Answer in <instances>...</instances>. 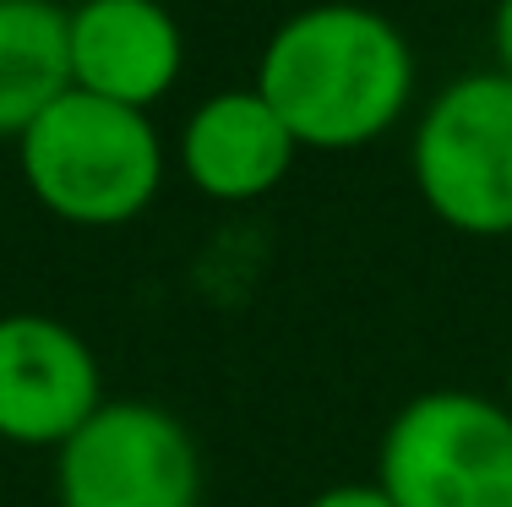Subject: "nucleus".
I'll use <instances>...</instances> for the list:
<instances>
[{
	"label": "nucleus",
	"instance_id": "nucleus-1",
	"mask_svg": "<svg viewBox=\"0 0 512 507\" xmlns=\"http://www.w3.org/2000/svg\"><path fill=\"white\" fill-rule=\"evenodd\" d=\"M256 93L300 148H365L404 120L414 99V50L393 17L327 0L273 28Z\"/></svg>",
	"mask_w": 512,
	"mask_h": 507
},
{
	"label": "nucleus",
	"instance_id": "nucleus-2",
	"mask_svg": "<svg viewBox=\"0 0 512 507\" xmlns=\"http://www.w3.org/2000/svg\"><path fill=\"white\" fill-rule=\"evenodd\" d=\"M17 164L39 208L82 229H115L148 213L164 186V142L148 110L71 88L17 137Z\"/></svg>",
	"mask_w": 512,
	"mask_h": 507
},
{
	"label": "nucleus",
	"instance_id": "nucleus-3",
	"mask_svg": "<svg viewBox=\"0 0 512 507\" xmlns=\"http://www.w3.org/2000/svg\"><path fill=\"white\" fill-rule=\"evenodd\" d=\"M393 507H512V415L463 388L409 398L376 458Z\"/></svg>",
	"mask_w": 512,
	"mask_h": 507
},
{
	"label": "nucleus",
	"instance_id": "nucleus-4",
	"mask_svg": "<svg viewBox=\"0 0 512 507\" xmlns=\"http://www.w3.org/2000/svg\"><path fill=\"white\" fill-rule=\"evenodd\" d=\"M414 186L458 235H512V77L447 82L414 126Z\"/></svg>",
	"mask_w": 512,
	"mask_h": 507
},
{
	"label": "nucleus",
	"instance_id": "nucleus-5",
	"mask_svg": "<svg viewBox=\"0 0 512 507\" xmlns=\"http://www.w3.org/2000/svg\"><path fill=\"white\" fill-rule=\"evenodd\" d=\"M60 507H197L202 458L169 409L126 398L99 404L93 420L60 448Z\"/></svg>",
	"mask_w": 512,
	"mask_h": 507
},
{
	"label": "nucleus",
	"instance_id": "nucleus-6",
	"mask_svg": "<svg viewBox=\"0 0 512 507\" xmlns=\"http://www.w3.org/2000/svg\"><path fill=\"white\" fill-rule=\"evenodd\" d=\"M104 404V377L82 333L39 311L0 317V442L66 448Z\"/></svg>",
	"mask_w": 512,
	"mask_h": 507
},
{
	"label": "nucleus",
	"instance_id": "nucleus-7",
	"mask_svg": "<svg viewBox=\"0 0 512 507\" xmlns=\"http://www.w3.org/2000/svg\"><path fill=\"white\" fill-rule=\"evenodd\" d=\"M71 17V88L153 110L180 77V22L158 0H82Z\"/></svg>",
	"mask_w": 512,
	"mask_h": 507
},
{
	"label": "nucleus",
	"instance_id": "nucleus-8",
	"mask_svg": "<svg viewBox=\"0 0 512 507\" xmlns=\"http://www.w3.org/2000/svg\"><path fill=\"white\" fill-rule=\"evenodd\" d=\"M300 142L256 88H229L197 104L180 131V169L213 202H256L289 175Z\"/></svg>",
	"mask_w": 512,
	"mask_h": 507
},
{
	"label": "nucleus",
	"instance_id": "nucleus-9",
	"mask_svg": "<svg viewBox=\"0 0 512 507\" xmlns=\"http://www.w3.org/2000/svg\"><path fill=\"white\" fill-rule=\"evenodd\" d=\"M71 93V17L55 0H0V137H22Z\"/></svg>",
	"mask_w": 512,
	"mask_h": 507
},
{
	"label": "nucleus",
	"instance_id": "nucleus-10",
	"mask_svg": "<svg viewBox=\"0 0 512 507\" xmlns=\"http://www.w3.org/2000/svg\"><path fill=\"white\" fill-rule=\"evenodd\" d=\"M306 507H393V497H387L376 480H349V486H327L322 497H311Z\"/></svg>",
	"mask_w": 512,
	"mask_h": 507
},
{
	"label": "nucleus",
	"instance_id": "nucleus-11",
	"mask_svg": "<svg viewBox=\"0 0 512 507\" xmlns=\"http://www.w3.org/2000/svg\"><path fill=\"white\" fill-rule=\"evenodd\" d=\"M491 44H496V71H502V77H512V0H496Z\"/></svg>",
	"mask_w": 512,
	"mask_h": 507
},
{
	"label": "nucleus",
	"instance_id": "nucleus-12",
	"mask_svg": "<svg viewBox=\"0 0 512 507\" xmlns=\"http://www.w3.org/2000/svg\"><path fill=\"white\" fill-rule=\"evenodd\" d=\"M507 415H512V366H507Z\"/></svg>",
	"mask_w": 512,
	"mask_h": 507
}]
</instances>
